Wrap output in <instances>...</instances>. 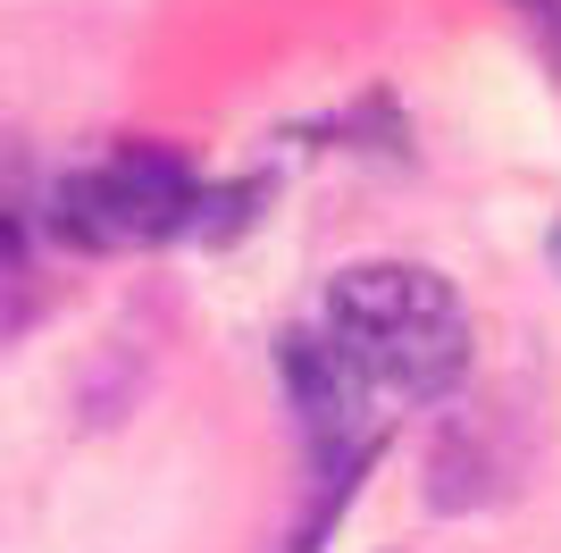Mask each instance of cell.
<instances>
[{
    "label": "cell",
    "mask_w": 561,
    "mask_h": 553,
    "mask_svg": "<svg viewBox=\"0 0 561 553\" xmlns=\"http://www.w3.org/2000/svg\"><path fill=\"white\" fill-rule=\"evenodd\" d=\"M319 336L352 361L360 386L394 394V403L461 394L469 352H478L469 302L427 260H352V269H335L328 302H319Z\"/></svg>",
    "instance_id": "1"
},
{
    "label": "cell",
    "mask_w": 561,
    "mask_h": 553,
    "mask_svg": "<svg viewBox=\"0 0 561 553\" xmlns=\"http://www.w3.org/2000/svg\"><path fill=\"white\" fill-rule=\"evenodd\" d=\"M202 210V177L176 143H110L101 160L68 168L50 193V227L68 235L76 252H151L168 235L193 227Z\"/></svg>",
    "instance_id": "2"
},
{
    "label": "cell",
    "mask_w": 561,
    "mask_h": 553,
    "mask_svg": "<svg viewBox=\"0 0 561 553\" xmlns=\"http://www.w3.org/2000/svg\"><path fill=\"white\" fill-rule=\"evenodd\" d=\"M285 361V394H294V411H302V437L319 453V478H328V511L352 495V478L386 453V419H377V394L352 377V361L328 345V336H310L294 327L277 345Z\"/></svg>",
    "instance_id": "3"
},
{
    "label": "cell",
    "mask_w": 561,
    "mask_h": 553,
    "mask_svg": "<svg viewBox=\"0 0 561 553\" xmlns=\"http://www.w3.org/2000/svg\"><path fill=\"white\" fill-rule=\"evenodd\" d=\"M519 18H528V34H537V50L561 68V0H519Z\"/></svg>",
    "instance_id": "4"
},
{
    "label": "cell",
    "mask_w": 561,
    "mask_h": 553,
    "mask_svg": "<svg viewBox=\"0 0 561 553\" xmlns=\"http://www.w3.org/2000/svg\"><path fill=\"white\" fill-rule=\"evenodd\" d=\"M545 260H553V276H561V218H553V235H545Z\"/></svg>",
    "instance_id": "5"
}]
</instances>
